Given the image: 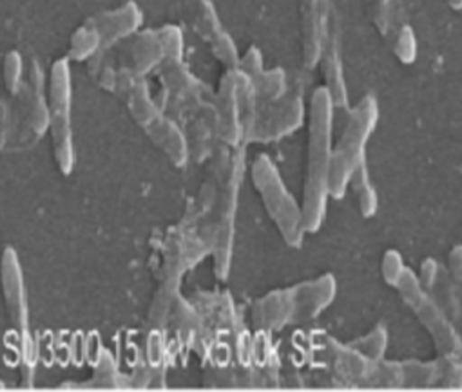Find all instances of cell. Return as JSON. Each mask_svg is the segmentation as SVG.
Listing matches in <instances>:
<instances>
[{"label": "cell", "instance_id": "cell-8", "mask_svg": "<svg viewBox=\"0 0 462 392\" xmlns=\"http://www.w3.org/2000/svg\"><path fill=\"white\" fill-rule=\"evenodd\" d=\"M303 12V59L305 66L312 68L319 62L321 53V33H323V14L319 0H301Z\"/></svg>", "mask_w": 462, "mask_h": 392}, {"label": "cell", "instance_id": "cell-1", "mask_svg": "<svg viewBox=\"0 0 462 392\" xmlns=\"http://www.w3.org/2000/svg\"><path fill=\"white\" fill-rule=\"evenodd\" d=\"M336 102L327 86L318 88L310 98V127H309V163L305 178L303 224L307 233L321 228L327 201H328V176L332 163V122Z\"/></svg>", "mask_w": 462, "mask_h": 392}, {"label": "cell", "instance_id": "cell-4", "mask_svg": "<svg viewBox=\"0 0 462 392\" xmlns=\"http://www.w3.org/2000/svg\"><path fill=\"white\" fill-rule=\"evenodd\" d=\"M404 300L411 305V311L422 320V323L430 329L433 341L440 349L444 359L451 361L455 370L462 374V341L457 331L444 318L442 311L430 300V296L422 291L417 276L411 271L404 269L402 276L395 284Z\"/></svg>", "mask_w": 462, "mask_h": 392}, {"label": "cell", "instance_id": "cell-7", "mask_svg": "<svg viewBox=\"0 0 462 392\" xmlns=\"http://www.w3.org/2000/svg\"><path fill=\"white\" fill-rule=\"evenodd\" d=\"M319 59H323V73L327 79V88H328L336 106H346V88H345L343 68H341V59H339L336 21H330L327 15H323Z\"/></svg>", "mask_w": 462, "mask_h": 392}, {"label": "cell", "instance_id": "cell-13", "mask_svg": "<svg viewBox=\"0 0 462 392\" xmlns=\"http://www.w3.org/2000/svg\"><path fill=\"white\" fill-rule=\"evenodd\" d=\"M449 6H453L455 10H460L462 8V0H448Z\"/></svg>", "mask_w": 462, "mask_h": 392}, {"label": "cell", "instance_id": "cell-3", "mask_svg": "<svg viewBox=\"0 0 462 392\" xmlns=\"http://www.w3.org/2000/svg\"><path fill=\"white\" fill-rule=\"evenodd\" d=\"M253 182L258 187L269 215L274 219L282 237L289 246L298 247L307 233L303 224V211L298 208L292 194L287 191L282 176L267 154L256 158L253 165Z\"/></svg>", "mask_w": 462, "mask_h": 392}, {"label": "cell", "instance_id": "cell-12", "mask_svg": "<svg viewBox=\"0 0 462 392\" xmlns=\"http://www.w3.org/2000/svg\"><path fill=\"white\" fill-rule=\"evenodd\" d=\"M449 271L453 280H457V284L462 285V247H455L449 253Z\"/></svg>", "mask_w": 462, "mask_h": 392}, {"label": "cell", "instance_id": "cell-2", "mask_svg": "<svg viewBox=\"0 0 462 392\" xmlns=\"http://www.w3.org/2000/svg\"><path fill=\"white\" fill-rule=\"evenodd\" d=\"M377 122V102L372 95H366L352 111L339 145L332 149V163L328 176V192L336 199L345 194L352 174L366 165L365 151L366 140L372 135Z\"/></svg>", "mask_w": 462, "mask_h": 392}, {"label": "cell", "instance_id": "cell-5", "mask_svg": "<svg viewBox=\"0 0 462 392\" xmlns=\"http://www.w3.org/2000/svg\"><path fill=\"white\" fill-rule=\"evenodd\" d=\"M50 124L57 163L62 173L69 174L75 165V149L71 133V80L66 62H59L53 68Z\"/></svg>", "mask_w": 462, "mask_h": 392}, {"label": "cell", "instance_id": "cell-6", "mask_svg": "<svg viewBox=\"0 0 462 392\" xmlns=\"http://www.w3.org/2000/svg\"><path fill=\"white\" fill-rule=\"evenodd\" d=\"M3 289H5V298L8 303L12 322H14L15 329L21 332V338L24 341V356L28 359L32 356V350L28 349L30 307H28V296H26V287H24L19 257L12 247H8L3 257Z\"/></svg>", "mask_w": 462, "mask_h": 392}, {"label": "cell", "instance_id": "cell-11", "mask_svg": "<svg viewBox=\"0 0 462 392\" xmlns=\"http://www.w3.org/2000/svg\"><path fill=\"white\" fill-rule=\"evenodd\" d=\"M404 267H402V258L401 255H397L395 251H388L384 260H383V275L384 280L392 285H395L399 282V278L402 276Z\"/></svg>", "mask_w": 462, "mask_h": 392}, {"label": "cell", "instance_id": "cell-10", "mask_svg": "<svg viewBox=\"0 0 462 392\" xmlns=\"http://www.w3.org/2000/svg\"><path fill=\"white\" fill-rule=\"evenodd\" d=\"M262 88L269 98H278L285 93V73L274 70L271 73L262 75Z\"/></svg>", "mask_w": 462, "mask_h": 392}, {"label": "cell", "instance_id": "cell-9", "mask_svg": "<svg viewBox=\"0 0 462 392\" xmlns=\"http://www.w3.org/2000/svg\"><path fill=\"white\" fill-rule=\"evenodd\" d=\"M395 57L402 62V64H411L417 57V42H415V35L411 32L410 26H402L395 37V46H393Z\"/></svg>", "mask_w": 462, "mask_h": 392}]
</instances>
